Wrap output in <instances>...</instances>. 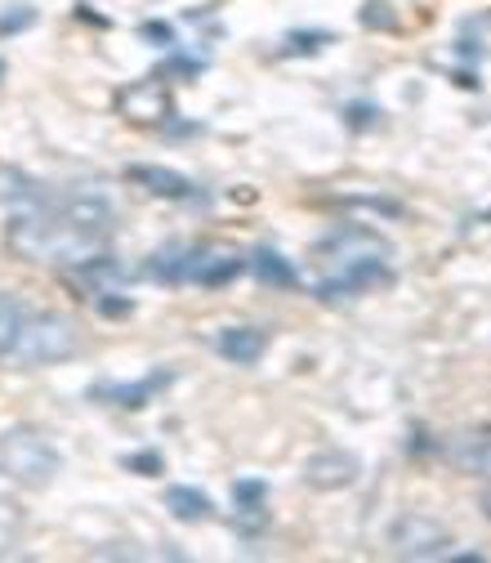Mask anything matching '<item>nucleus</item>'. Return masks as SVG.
<instances>
[{
	"label": "nucleus",
	"mask_w": 491,
	"mask_h": 563,
	"mask_svg": "<svg viewBox=\"0 0 491 563\" xmlns=\"http://www.w3.org/2000/svg\"><path fill=\"white\" fill-rule=\"evenodd\" d=\"M482 514H487V523H491V487L482 492Z\"/></svg>",
	"instance_id": "nucleus-26"
},
{
	"label": "nucleus",
	"mask_w": 491,
	"mask_h": 563,
	"mask_svg": "<svg viewBox=\"0 0 491 563\" xmlns=\"http://www.w3.org/2000/svg\"><path fill=\"white\" fill-rule=\"evenodd\" d=\"M166 510L179 523H202V519H210V497L202 487H166Z\"/></svg>",
	"instance_id": "nucleus-14"
},
{
	"label": "nucleus",
	"mask_w": 491,
	"mask_h": 563,
	"mask_svg": "<svg viewBox=\"0 0 491 563\" xmlns=\"http://www.w3.org/2000/svg\"><path fill=\"white\" fill-rule=\"evenodd\" d=\"M0 81H5V63H0Z\"/></svg>",
	"instance_id": "nucleus-27"
},
{
	"label": "nucleus",
	"mask_w": 491,
	"mask_h": 563,
	"mask_svg": "<svg viewBox=\"0 0 491 563\" xmlns=\"http://www.w3.org/2000/svg\"><path fill=\"white\" fill-rule=\"evenodd\" d=\"M263 497H269V483H263V478H242V483L233 487L237 514H246V510H259V506H263Z\"/></svg>",
	"instance_id": "nucleus-19"
},
{
	"label": "nucleus",
	"mask_w": 491,
	"mask_h": 563,
	"mask_svg": "<svg viewBox=\"0 0 491 563\" xmlns=\"http://www.w3.org/2000/svg\"><path fill=\"white\" fill-rule=\"evenodd\" d=\"M389 546H393L398 559H438V554H447L451 533L442 528V523H434L429 514L411 510V514H398L389 523Z\"/></svg>",
	"instance_id": "nucleus-7"
},
{
	"label": "nucleus",
	"mask_w": 491,
	"mask_h": 563,
	"mask_svg": "<svg viewBox=\"0 0 491 563\" xmlns=\"http://www.w3.org/2000/svg\"><path fill=\"white\" fill-rule=\"evenodd\" d=\"M358 23H362L366 31H393V27H398V14L385 5V0H366V5L358 10Z\"/></svg>",
	"instance_id": "nucleus-17"
},
{
	"label": "nucleus",
	"mask_w": 491,
	"mask_h": 563,
	"mask_svg": "<svg viewBox=\"0 0 491 563\" xmlns=\"http://www.w3.org/2000/svg\"><path fill=\"white\" fill-rule=\"evenodd\" d=\"M313 259L322 269L318 299H349V295H366L371 286L393 282V269H389L393 246L375 229H366V223H349V229L318 242Z\"/></svg>",
	"instance_id": "nucleus-2"
},
{
	"label": "nucleus",
	"mask_w": 491,
	"mask_h": 563,
	"mask_svg": "<svg viewBox=\"0 0 491 563\" xmlns=\"http://www.w3.org/2000/svg\"><path fill=\"white\" fill-rule=\"evenodd\" d=\"M170 385H175V371H170V367H157L153 375H139V381H126V385H90V402L139 411V407H147V402H157V394L170 389Z\"/></svg>",
	"instance_id": "nucleus-8"
},
{
	"label": "nucleus",
	"mask_w": 491,
	"mask_h": 563,
	"mask_svg": "<svg viewBox=\"0 0 491 563\" xmlns=\"http://www.w3.org/2000/svg\"><path fill=\"white\" fill-rule=\"evenodd\" d=\"M130 474H143V478H157L161 470H166V457L157 452V447H143V452H130L126 461H121Z\"/></svg>",
	"instance_id": "nucleus-20"
},
{
	"label": "nucleus",
	"mask_w": 491,
	"mask_h": 563,
	"mask_svg": "<svg viewBox=\"0 0 491 563\" xmlns=\"http://www.w3.org/2000/svg\"><path fill=\"white\" fill-rule=\"evenodd\" d=\"M335 46V36L331 31H290L286 41H282V54L290 59H309V54H322Z\"/></svg>",
	"instance_id": "nucleus-15"
},
{
	"label": "nucleus",
	"mask_w": 491,
	"mask_h": 563,
	"mask_svg": "<svg viewBox=\"0 0 491 563\" xmlns=\"http://www.w3.org/2000/svg\"><path fill=\"white\" fill-rule=\"evenodd\" d=\"M362 474V461L353 452H345V447H326V452H313L309 465H305V483L313 487V492H345V487H353Z\"/></svg>",
	"instance_id": "nucleus-9"
},
{
	"label": "nucleus",
	"mask_w": 491,
	"mask_h": 563,
	"mask_svg": "<svg viewBox=\"0 0 491 563\" xmlns=\"http://www.w3.org/2000/svg\"><path fill=\"white\" fill-rule=\"evenodd\" d=\"M117 233V210L99 193H72L59 202H36L5 223V246L27 265H63L77 269L86 259L107 255Z\"/></svg>",
	"instance_id": "nucleus-1"
},
{
	"label": "nucleus",
	"mask_w": 491,
	"mask_h": 563,
	"mask_svg": "<svg viewBox=\"0 0 491 563\" xmlns=\"http://www.w3.org/2000/svg\"><path fill=\"white\" fill-rule=\"evenodd\" d=\"M103 295H107V299H99V314H103V318H130V309H134L130 299L112 295V291H103Z\"/></svg>",
	"instance_id": "nucleus-24"
},
{
	"label": "nucleus",
	"mask_w": 491,
	"mask_h": 563,
	"mask_svg": "<svg viewBox=\"0 0 491 563\" xmlns=\"http://www.w3.org/2000/svg\"><path fill=\"white\" fill-rule=\"evenodd\" d=\"M375 117H380V107H371V103H349L345 107L349 130H366V126H375Z\"/></svg>",
	"instance_id": "nucleus-22"
},
{
	"label": "nucleus",
	"mask_w": 491,
	"mask_h": 563,
	"mask_svg": "<svg viewBox=\"0 0 491 563\" xmlns=\"http://www.w3.org/2000/svg\"><path fill=\"white\" fill-rule=\"evenodd\" d=\"M447 461L456 465L461 474H478L491 478V421L487 425H469L456 438L447 443Z\"/></svg>",
	"instance_id": "nucleus-10"
},
{
	"label": "nucleus",
	"mask_w": 491,
	"mask_h": 563,
	"mask_svg": "<svg viewBox=\"0 0 491 563\" xmlns=\"http://www.w3.org/2000/svg\"><path fill=\"white\" fill-rule=\"evenodd\" d=\"M0 470L18 483H50L59 474V452L46 434L36 430H5L0 434Z\"/></svg>",
	"instance_id": "nucleus-5"
},
{
	"label": "nucleus",
	"mask_w": 491,
	"mask_h": 563,
	"mask_svg": "<svg viewBox=\"0 0 491 563\" xmlns=\"http://www.w3.org/2000/svg\"><path fill=\"white\" fill-rule=\"evenodd\" d=\"M23 537V510L10 506V501H0V554H10Z\"/></svg>",
	"instance_id": "nucleus-16"
},
{
	"label": "nucleus",
	"mask_w": 491,
	"mask_h": 563,
	"mask_svg": "<svg viewBox=\"0 0 491 563\" xmlns=\"http://www.w3.org/2000/svg\"><path fill=\"white\" fill-rule=\"evenodd\" d=\"M112 103H117V117H126L130 126H166L175 117V99L161 77H143V81L121 86Z\"/></svg>",
	"instance_id": "nucleus-6"
},
{
	"label": "nucleus",
	"mask_w": 491,
	"mask_h": 563,
	"mask_svg": "<svg viewBox=\"0 0 491 563\" xmlns=\"http://www.w3.org/2000/svg\"><path fill=\"white\" fill-rule=\"evenodd\" d=\"M77 349H81V335L63 314H36V318L18 322V335L5 349V358L14 367H50V362L72 358Z\"/></svg>",
	"instance_id": "nucleus-4"
},
{
	"label": "nucleus",
	"mask_w": 491,
	"mask_h": 563,
	"mask_svg": "<svg viewBox=\"0 0 491 563\" xmlns=\"http://www.w3.org/2000/svg\"><path fill=\"white\" fill-rule=\"evenodd\" d=\"M18 322H23V309L14 305L10 295H0V358H5V349L14 345V335H18Z\"/></svg>",
	"instance_id": "nucleus-18"
},
{
	"label": "nucleus",
	"mask_w": 491,
	"mask_h": 563,
	"mask_svg": "<svg viewBox=\"0 0 491 563\" xmlns=\"http://www.w3.org/2000/svg\"><path fill=\"white\" fill-rule=\"evenodd\" d=\"M139 36H143V41H157V46H175V31L166 23H143Z\"/></svg>",
	"instance_id": "nucleus-25"
},
{
	"label": "nucleus",
	"mask_w": 491,
	"mask_h": 563,
	"mask_svg": "<svg viewBox=\"0 0 491 563\" xmlns=\"http://www.w3.org/2000/svg\"><path fill=\"white\" fill-rule=\"evenodd\" d=\"M31 23H36V10H31V5H18L14 14H0V36H14V31L31 27Z\"/></svg>",
	"instance_id": "nucleus-23"
},
{
	"label": "nucleus",
	"mask_w": 491,
	"mask_h": 563,
	"mask_svg": "<svg viewBox=\"0 0 491 563\" xmlns=\"http://www.w3.org/2000/svg\"><path fill=\"white\" fill-rule=\"evenodd\" d=\"M126 179H130V183H139L143 193L166 197V202H193V197H197L193 179H183L179 170H166V166H130V170H126Z\"/></svg>",
	"instance_id": "nucleus-11"
},
{
	"label": "nucleus",
	"mask_w": 491,
	"mask_h": 563,
	"mask_svg": "<svg viewBox=\"0 0 491 563\" xmlns=\"http://www.w3.org/2000/svg\"><path fill=\"white\" fill-rule=\"evenodd\" d=\"M246 269V259L233 246H219V242H175L157 255H147V265L139 269L147 282H161V286H229L237 282Z\"/></svg>",
	"instance_id": "nucleus-3"
},
{
	"label": "nucleus",
	"mask_w": 491,
	"mask_h": 563,
	"mask_svg": "<svg viewBox=\"0 0 491 563\" xmlns=\"http://www.w3.org/2000/svg\"><path fill=\"white\" fill-rule=\"evenodd\" d=\"M215 349H219V358H229L237 367H255L263 358V349H269V335L259 327H229L215 335Z\"/></svg>",
	"instance_id": "nucleus-12"
},
{
	"label": "nucleus",
	"mask_w": 491,
	"mask_h": 563,
	"mask_svg": "<svg viewBox=\"0 0 491 563\" xmlns=\"http://www.w3.org/2000/svg\"><path fill=\"white\" fill-rule=\"evenodd\" d=\"M202 72H206V63H202V59L175 54V59H166V63L157 67V77H183V81H193V77H202Z\"/></svg>",
	"instance_id": "nucleus-21"
},
{
	"label": "nucleus",
	"mask_w": 491,
	"mask_h": 563,
	"mask_svg": "<svg viewBox=\"0 0 491 563\" xmlns=\"http://www.w3.org/2000/svg\"><path fill=\"white\" fill-rule=\"evenodd\" d=\"M250 273L259 278V282H269V286H282V291H290V286H299V273H295V265L286 255H277L273 246H259L250 259Z\"/></svg>",
	"instance_id": "nucleus-13"
}]
</instances>
